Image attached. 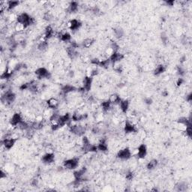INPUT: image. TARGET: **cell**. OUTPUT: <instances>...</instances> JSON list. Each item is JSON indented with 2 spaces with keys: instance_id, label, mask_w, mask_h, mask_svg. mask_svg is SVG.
Segmentation results:
<instances>
[{
  "instance_id": "4316f807",
  "label": "cell",
  "mask_w": 192,
  "mask_h": 192,
  "mask_svg": "<svg viewBox=\"0 0 192 192\" xmlns=\"http://www.w3.org/2000/svg\"><path fill=\"white\" fill-rule=\"evenodd\" d=\"M20 5L19 1H8V9L7 11H11L14 10L15 8L17 7Z\"/></svg>"
},
{
  "instance_id": "30bf717a",
  "label": "cell",
  "mask_w": 192,
  "mask_h": 192,
  "mask_svg": "<svg viewBox=\"0 0 192 192\" xmlns=\"http://www.w3.org/2000/svg\"><path fill=\"white\" fill-rule=\"evenodd\" d=\"M23 119L22 116L20 115V113H15L12 115V116L11 117L10 120H9V123L11 126L13 127H17V125L20 123Z\"/></svg>"
},
{
  "instance_id": "ffe728a7",
  "label": "cell",
  "mask_w": 192,
  "mask_h": 192,
  "mask_svg": "<svg viewBox=\"0 0 192 192\" xmlns=\"http://www.w3.org/2000/svg\"><path fill=\"white\" fill-rule=\"evenodd\" d=\"M77 89L74 86L70 85V84H67V85H65L62 87V93L64 95H68L69 93H74V91H76Z\"/></svg>"
},
{
  "instance_id": "6da1fadb",
  "label": "cell",
  "mask_w": 192,
  "mask_h": 192,
  "mask_svg": "<svg viewBox=\"0 0 192 192\" xmlns=\"http://www.w3.org/2000/svg\"><path fill=\"white\" fill-rule=\"evenodd\" d=\"M17 23H20V24H23L25 26L26 28L30 27L32 24L35 23V19L32 17L30 14L27 13H21L19 15H17Z\"/></svg>"
},
{
  "instance_id": "7402d4cb",
  "label": "cell",
  "mask_w": 192,
  "mask_h": 192,
  "mask_svg": "<svg viewBox=\"0 0 192 192\" xmlns=\"http://www.w3.org/2000/svg\"><path fill=\"white\" fill-rule=\"evenodd\" d=\"M78 8H79V3L77 2H70V5L67 11L71 13H74L77 11Z\"/></svg>"
},
{
  "instance_id": "d6a6232c",
  "label": "cell",
  "mask_w": 192,
  "mask_h": 192,
  "mask_svg": "<svg viewBox=\"0 0 192 192\" xmlns=\"http://www.w3.org/2000/svg\"><path fill=\"white\" fill-rule=\"evenodd\" d=\"M134 178V173L131 171H128L126 173V175H125V179H127V180L128 181H131Z\"/></svg>"
},
{
  "instance_id": "603a6c76",
  "label": "cell",
  "mask_w": 192,
  "mask_h": 192,
  "mask_svg": "<svg viewBox=\"0 0 192 192\" xmlns=\"http://www.w3.org/2000/svg\"><path fill=\"white\" fill-rule=\"evenodd\" d=\"M166 71V67L164 65L160 64L159 65L156 66V68L154 70V74L155 75H160L161 74L164 73Z\"/></svg>"
},
{
  "instance_id": "9a60e30c",
  "label": "cell",
  "mask_w": 192,
  "mask_h": 192,
  "mask_svg": "<svg viewBox=\"0 0 192 192\" xmlns=\"http://www.w3.org/2000/svg\"><path fill=\"white\" fill-rule=\"evenodd\" d=\"M47 105L48 108L56 110L58 108L59 105V101L56 98H50L47 101Z\"/></svg>"
},
{
  "instance_id": "7a4b0ae2",
  "label": "cell",
  "mask_w": 192,
  "mask_h": 192,
  "mask_svg": "<svg viewBox=\"0 0 192 192\" xmlns=\"http://www.w3.org/2000/svg\"><path fill=\"white\" fill-rule=\"evenodd\" d=\"M16 99V95L14 92L11 90H8V91L5 92L4 94L2 95L1 100L2 103H5V104H8L11 103H13Z\"/></svg>"
},
{
  "instance_id": "ac0fdd59",
  "label": "cell",
  "mask_w": 192,
  "mask_h": 192,
  "mask_svg": "<svg viewBox=\"0 0 192 192\" xmlns=\"http://www.w3.org/2000/svg\"><path fill=\"white\" fill-rule=\"evenodd\" d=\"M129 104H130V103H129L128 100H121L120 103L119 104V107L120 110L122 111V113H126L127 112H128L129 108Z\"/></svg>"
},
{
  "instance_id": "8992f818",
  "label": "cell",
  "mask_w": 192,
  "mask_h": 192,
  "mask_svg": "<svg viewBox=\"0 0 192 192\" xmlns=\"http://www.w3.org/2000/svg\"><path fill=\"white\" fill-rule=\"evenodd\" d=\"M16 141L17 140L11 137H6L5 138H3V139L2 140V147H4L5 150H10L11 149L13 148Z\"/></svg>"
},
{
  "instance_id": "cb8c5ba5",
  "label": "cell",
  "mask_w": 192,
  "mask_h": 192,
  "mask_svg": "<svg viewBox=\"0 0 192 192\" xmlns=\"http://www.w3.org/2000/svg\"><path fill=\"white\" fill-rule=\"evenodd\" d=\"M158 164H159V161H158V160H156V159H153V160L150 161L147 163L146 168L150 170H154V169L157 167Z\"/></svg>"
},
{
  "instance_id": "8fae6325",
  "label": "cell",
  "mask_w": 192,
  "mask_h": 192,
  "mask_svg": "<svg viewBox=\"0 0 192 192\" xmlns=\"http://www.w3.org/2000/svg\"><path fill=\"white\" fill-rule=\"evenodd\" d=\"M81 26H82V23L80 22V20L77 19H72L68 23V29H70V30L73 32L79 30Z\"/></svg>"
},
{
  "instance_id": "277c9868",
  "label": "cell",
  "mask_w": 192,
  "mask_h": 192,
  "mask_svg": "<svg viewBox=\"0 0 192 192\" xmlns=\"http://www.w3.org/2000/svg\"><path fill=\"white\" fill-rule=\"evenodd\" d=\"M69 127H70V131L79 137L83 136V134H85L86 128L83 125L74 124V125H71Z\"/></svg>"
},
{
  "instance_id": "5b68a950",
  "label": "cell",
  "mask_w": 192,
  "mask_h": 192,
  "mask_svg": "<svg viewBox=\"0 0 192 192\" xmlns=\"http://www.w3.org/2000/svg\"><path fill=\"white\" fill-rule=\"evenodd\" d=\"M134 155L137 156L138 159H144L147 155V148L145 144L142 143L140 144L139 146L134 150Z\"/></svg>"
},
{
  "instance_id": "3957f363",
  "label": "cell",
  "mask_w": 192,
  "mask_h": 192,
  "mask_svg": "<svg viewBox=\"0 0 192 192\" xmlns=\"http://www.w3.org/2000/svg\"><path fill=\"white\" fill-rule=\"evenodd\" d=\"M79 165V159L77 158H71L64 161L63 167L68 170H74L77 168Z\"/></svg>"
},
{
  "instance_id": "4dcf8cb0",
  "label": "cell",
  "mask_w": 192,
  "mask_h": 192,
  "mask_svg": "<svg viewBox=\"0 0 192 192\" xmlns=\"http://www.w3.org/2000/svg\"><path fill=\"white\" fill-rule=\"evenodd\" d=\"M137 136L140 139L143 140L146 137V132L144 130H140V131H137Z\"/></svg>"
},
{
  "instance_id": "d6986e66",
  "label": "cell",
  "mask_w": 192,
  "mask_h": 192,
  "mask_svg": "<svg viewBox=\"0 0 192 192\" xmlns=\"http://www.w3.org/2000/svg\"><path fill=\"white\" fill-rule=\"evenodd\" d=\"M121 100H122V98H121L120 96L118 94H116V93H114V94L110 95V97H109L108 101H110V104H114V105H119V104L120 103Z\"/></svg>"
},
{
  "instance_id": "7c38bea8",
  "label": "cell",
  "mask_w": 192,
  "mask_h": 192,
  "mask_svg": "<svg viewBox=\"0 0 192 192\" xmlns=\"http://www.w3.org/2000/svg\"><path fill=\"white\" fill-rule=\"evenodd\" d=\"M124 58H125L124 54L121 53L120 52L116 51L114 52V53L109 57V59H110V61L111 62L112 64H114L117 63V62H120V61H122Z\"/></svg>"
},
{
  "instance_id": "5bb4252c",
  "label": "cell",
  "mask_w": 192,
  "mask_h": 192,
  "mask_svg": "<svg viewBox=\"0 0 192 192\" xmlns=\"http://www.w3.org/2000/svg\"><path fill=\"white\" fill-rule=\"evenodd\" d=\"M93 78L91 77L86 76L84 77L83 80V90L84 91L89 92L91 90L92 84H93Z\"/></svg>"
},
{
  "instance_id": "44dd1931",
  "label": "cell",
  "mask_w": 192,
  "mask_h": 192,
  "mask_svg": "<svg viewBox=\"0 0 192 192\" xmlns=\"http://www.w3.org/2000/svg\"><path fill=\"white\" fill-rule=\"evenodd\" d=\"M59 38L60 41H63V42L68 43L71 41V35L70 33L65 32L64 33H60V35H59Z\"/></svg>"
},
{
  "instance_id": "4fadbf2b",
  "label": "cell",
  "mask_w": 192,
  "mask_h": 192,
  "mask_svg": "<svg viewBox=\"0 0 192 192\" xmlns=\"http://www.w3.org/2000/svg\"><path fill=\"white\" fill-rule=\"evenodd\" d=\"M41 161L45 164H50L54 162L55 155L53 153H46L41 158Z\"/></svg>"
},
{
  "instance_id": "e0dca14e",
  "label": "cell",
  "mask_w": 192,
  "mask_h": 192,
  "mask_svg": "<svg viewBox=\"0 0 192 192\" xmlns=\"http://www.w3.org/2000/svg\"><path fill=\"white\" fill-rule=\"evenodd\" d=\"M55 35V31L53 30V27L51 26H47L45 29V32H44V38L45 40H49L51 38H53Z\"/></svg>"
},
{
  "instance_id": "f546056e",
  "label": "cell",
  "mask_w": 192,
  "mask_h": 192,
  "mask_svg": "<svg viewBox=\"0 0 192 192\" xmlns=\"http://www.w3.org/2000/svg\"><path fill=\"white\" fill-rule=\"evenodd\" d=\"M113 32H114V35L117 38H122V36L124 35V32L122 29L120 28H116L113 30Z\"/></svg>"
},
{
  "instance_id": "836d02e7",
  "label": "cell",
  "mask_w": 192,
  "mask_h": 192,
  "mask_svg": "<svg viewBox=\"0 0 192 192\" xmlns=\"http://www.w3.org/2000/svg\"><path fill=\"white\" fill-rule=\"evenodd\" d=\"M177 74H179L180 77H182V76H184V75L185 74V70H184V69L182 68L178 67V68H177Z\"/></svg>"
},
{
  "instance_id": "2e32d148",
  "label": "cell",
  "mask_w": 192,
  "mask_h": 192,
  "mask_svg": "<svg viewBox=\"0 0 192 192\" xmlns=\"http://www.w3.org/2000/svg\"><path fill=\"white\" fill-rule=\"evenodd\" d=\"M97 147H98V150L101 152H107L108 150V144H107V139L103 138L99 140V142L97 144Z\"/></svg>"
},
{
  "instance_id": "484cf974",
  "label": "cell",
  "mask_w": 192,
  "mask_h": 192,
  "mask_svg": "<svg viewBox=\"0 0 192 192\" xmlns=\"http://www.w3.org/2000/svg\"><path fill=\"white\" fill-rule=\"evenodd\" d=\"M94 42H95V40L93 39V38H86L85 40H83L82 44L84 47H86V48H89V47H90L93 44H94Z\"/></svg>"
},
{
  "instance_id": "d590c367",
  "label": "cell",
  "mask_w": 192,
  "mask_h": 192,
  "mask_svg": "<svg viewBox=\"0 0 192 192\" xmlns=\"http://www.w3.org/2000/svg\"><path fill=\"white\" fill-rule=\"evenodd\" d=\"M184 83V80L183 78H179V79L177 80V81H176V85H177V87H180V86H182V84H183Z\"/></svg>"
},
{
  "instance_id": "e575fe53",
  "label": "cell",
  "mask_w": 192,
  "mask_h": 192,
  "mask_svg": "<svg viewBox=\"0 0 192 192\" xmlns=\"http://www.w3.org/2000/svg\"><path fill=\"white\" fill-rule=\"evenodd\" d=\"M6 177H7V173H6V170L5 171V170L2 168L1 171H0V178H1V179L2 180L3 179H6Z\"/></svg>"
},
{
  "instance_id": "ba28073f",
  "label": "cell",
  "mask_w": 192,
  "mask_h": 192,
  "mask_svg": "<svg viewBox=\"0 0 192 192\" xmlns=\"http://www.w3.org/2000/svg\"><path fill=\"white\" fill-rule=\"evenodd\" d=\"M35 74L38 79H44V78H49L50 77V71L44 67L38 68V69H36Z\"/></svg>"
},
{
  "instance_id": "83f0119b",
  "label": "cell",
  "mask_w": 192,
  "mask_h": 192,
  "mask_svg": "<svg viewBox=\"0 0 192 192\" xmlns=\"http://www.w3.org/2000/svg\"><path fill=\"white\" fill-rule=\"evenodd\" d=\"M14 30L15 32H18V33H20V32H22L23 31H24V30L25 29H27L25 27V26L23 25V24H20V23H15V25L14 27Z\"/></svg>"
},
{
  "instance_id": "1f68e13d",
  "label": "cell",
  "mask_w": 192,
  "mask_h": 192,
  "mask_svg": "<svg viewBox=\"0 0 192 192\" xmlns=\"http://www.w3.org/2000/svg\"><path fill=\"white\" fill-rule=\"evenodd\" d=\"M53 18V15L50 13V12H46L44 14V20L47 21H50Z\"/></svg>"
},
{
  "instance_id": "52a82bcc",
  "label": "cell",
  "mask_w": 192,
  "mask_h": 192,
  "mask_svg": "<svg viewBox=\"0 0 192 192\" xmlns=\"http://www.w3.org/2000/svg\"><path fill=\"white\" fill-rule=\"evenodd\" d=\"M131 156L132 153L130 149L128 148V147L120 150L117 153V155H116V157L119 159H121V160H128V159H131Z\"/></svg>"
},
{
  "instance_id": "8d00e7d4",
  "label": "cell",
  "mask_w": 192,
  "mask_h": 192,
  "mask_svg": "<svg viewBox=\"0 0 192 192\" xmlns=\"http://www.w3.org/2000/svg\"><path fill=\"white\" fill-rule=\"evenodd\" d=\"M145 103L146 104H152V103H153V100H152V98H145Z\"/></svg>"
},
{
  "instance_id": "74e56055",
  "label": "cell",
  "mask_w": 192,
  "mask_h": 192,
  "mask_svg": "<svg viewBox=\"0 0 192 192\" xmlns=\"http://www.w3.org/2000/svg\"><path fill=\"white\" fill-rule=\"evenodd\" d=\"M165 3L167 5L173 6V4H174V2L173 1H167V2H165Z\"/></svg>"
},
{
  "instance_id": "d4e9b609",
  "label": "cell",
  "mask_w": 192,
  "mask_h": 192,
  "mask_svg": "<svg viewBox=\"0 0 192 192\" xmlns=\"http://www.w3.org/2000/svg\"><path fill=\"white\" fill-rule=\"evenodd\" d=\"M111 106L112 104H110V102L108 100H107V101H103V102H101V107L104 112H108L109 110H110V108H111Z\"/></svg>"
},
{
  "instance_id": "9c48e42d",
  "label": "cell",
  "mask_w": 192,
  "mask_h": 192,
  "mask_svg": "<svg viewBox=\"0 0 192 192\" xmlns=\"http://www.w3.org/2000/svg\"><path fill=\"white\" fill-rule=\"evenodd\" d=\"M124 131H125V134H134V133H137V128L136 125L134 124L131 123L129 120H127L125 122V124H124Z\"/></svg>"
},
{
  "instance_id": "f1b7e54d",
  "label": "cell",
  "mask_w": 192,
  "mask_h": 192,
  "mask_svg": "<svg viewBox=\"0 0 192 192\" xmlns=\"http://www.w3.org/2000/svg\"><path fill=\"white\" fill-rule=\"evenodd\" d=\"M38 50H41V51H44V50H47L48 48V43H47V41H41L39 43L38 46Z\"/></svg>"
}]
</instances>
